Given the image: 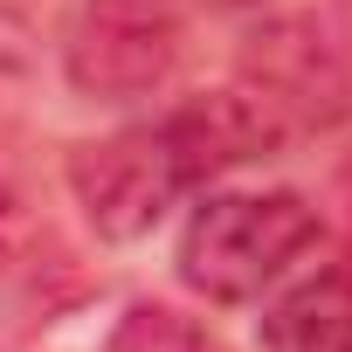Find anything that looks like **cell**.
Masks as SVG:
<instances>
[{
  "mask_svg": "<svg viewBox=\"0 0 352 352\" xmlns=\"http://www.w3.org/2000/svg\"><path fill=\"white\" fill-rule=\"evenodd\" d=\"M180 21L166 0H76L63 69L97 104H138L180 76Z\"/></svg>",
  "mask_w": 352,
  "mask_h": 352,
  "instance_id": "obj_3",
  "label": "cell"
},
{
  "mask_svg": "<svg viewBox=\"0 0 352 352\" xmlns=\"http://www.w3.org/2000/svg\"><path fill=\"white\" fill-rule=\"evenodd\" d=\"M263 352H352V270H318L263 311Z\"/></svg>",
  "mask_w": 352,
  "mask_h": 352,
  "instance_id": "obj_5",
  "label": "cell"
},
{
  "mask_svg": "<svg viewBox=\"0 0 352 352\" xmlns=\"http://www.w3.org/2000/svg\"><path fill=\"white\" fill-rule=\"evenodd\" d=\"M201 8H214V14H249V8H270V0H201Z\"/></svg>",
  "mask_w": 352,
  "mask_h": 352,
  "instance_id": "obj_8",
  "label": "cell"
},
{
  "mask_svg": "<svg viewBox=\"0 0 352 352\" xmlns=\"http://www.w3.org/2000/svg\"><path fill=\"white\" fill-rule=\"evenodd\" d=\"M242 83L290 124V138L345 118V63L311 21H270L263 35H249Z\"/></svg>",
  "mask_w": 352,
  "mask_h": 352,
  "instance_id": "obj_4",
  "label": "cell"
},
{
  "mask_svg": "<svg viewBox=\"0 0 352 352\" xmlns=\"http://www.w3.org/2000/svg\"><path fill=\"white\" fill-rule=\"evenodd\" d=\"M276 145H290V124L249 83H228V90L173 104L159 118H138L111 138L76 145L69 194L104 242H138L187 194H201L208 180H221L249 159H270Z\"/></svg>",
  "mask_w": 352,
  "mask_h": 352,
  "instance_id": "obj_1",
  "label": "cell"
},
{
  "mask_svg": "<svg viewBox=\"0 0 352 352\" xmlns=\"http://www.w3.org/2000/svg\"><path fill=\"white\" fill-rule=\"evenodd\" d=\"M318 235H324L318 208L290 187L201 194V208L180 228V276L208 304H249L270 283H283L318 249Z\"/></svg>",
  "mask_w": 352,
  "mask_h": 352,
  "instance_id": "obj_2",
  "label": "cell"
},
{
  "mask_svg": "<svg viewBox=\"0 0 352 352\" xmlns=\"http://www.w3.org/2000/svg\"><path fill=\"white\" fill-rule=\"evenodd\" d=\"M28 256H35V214H28L14 180H0V276L21 270Z\"/></svg>",
  "mask_w": 352,
  "mask_h": 352,
  "instance_id": "obj_7",
  "label": "cell"
},
{
  "mask_svg": "<svg viewBox=\"0 0 352 352\" xmlns=\"http://www.w3.org/2000/svg\"><path fill=\"white\" fill-rule=\"evenodd\" d=\"M111 352H208V338L173 311V304H131Z\"/></svg>",
  "mask_w": 352,
  "mask_h": 352,
  "instance_id": "obj_6",
  "label": "cell"
}]
</instances>
